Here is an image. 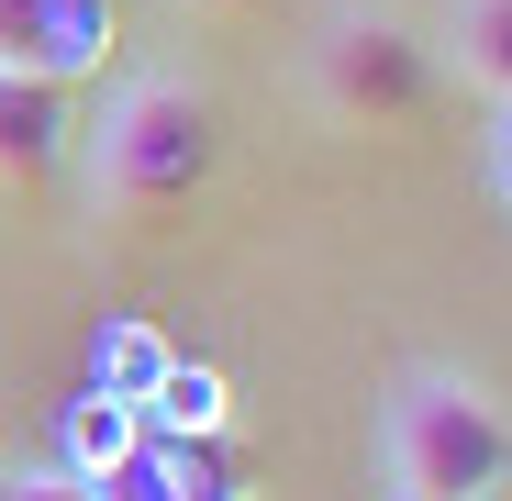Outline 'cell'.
Returning <instances> with one entry per match:
<instances>
[{"mask_svg": "<svg viewBox=\"0 0 512 501\" xmlns=\"http://www.w3.org/2000/svg\"><path fill=\"white\" fill-rule=\"evenodd\" d=\"M212 156H223V112L201 78L179 67H145L101 101V134L78 145V190H90L101 223H156L212 190Z\"/></svg>", "mask_w": 512, "mask_h": 501, "instance_id": "obj_1", "label": "cell"}, {"mask_svg": "<svg viewBox=\"0 0 512 501\" xmlns=\"http://www.w3.org/2000/svg\"><path fill=\"white\" fill-rule=\"evenodd\" d=\"M390 501H490L512 479V424L468 368H401L379 401Z\"/></svg>", "mask_w": 512, "mask_h": 501, "instance_id": "obj_2", "label": "cell"}, {"mask_svg": "<svg viewBox=\"0 0 512 501\" xmlns=\"http://www.w3.org/2000/svg\"><path fill=\"white\" fill-rule=\"evenodd\" d=\"M301 101L334 134H401L435 112V45L401 12H379V0H334L301 34Z\"/></svg>", "mask_w": 512, "mask_h": 501, "instance_id": "obj_3", "label": "cell"}, {"mask_svg": "<svg viewBox=\"0 0 512 501\" xmlns=\"http://www.w3.org/2000/svg\"><path fill=\"white\" fill-rule=\"evenodd\" d=\"M123 45V0H0V78L78 90Z\"/></svg>", "mask_w": 512, "mask_h": 501, "instance_id": "obj_4", "label": "cell"}, {"mask_svg": "<svg viewBox=\"0 0 512 501\" xmlns=\"http://www.w3.org/2000/svg\"><path fill=\"white\" fill-rule=\"evenodd\" d=\"M90 501H245V457H223V435H201V446L145 435Z\"/></svg>", "mask_w": 512, "mask_h": 501, "instance_id": "obj_5", "label": "cell"}, {"mask_svg": "<svg viewBox=\"0 0 512 501\" xmlns=\"http://www.w3.org/2000/svg\"><path fill=\"white\" fill-rule=\"evenodd\" d=\"M67 145H78L67 90H45V78H0V190L56 179V156H67Z\"/></svg>", "mask_w": 512, "mask_h": 501, "instance_id": "obj_6", "label": "cell"}, {"mask_svg": "<svg viewBox=\"0 0 512 501\" xmlns=\"http://www.w3.org/2000/svg\"><path fill=\"white\" fill-rule=\"evenodd\" d=\"M435 67H457L479 101H501V112H512V0H457Z\"/></svg>", "mask_w": 512, "mask_h": 501, "instance_id": "obj_7", "label": "cell"}, {"mask_svg": "<svg viewBox=\"0 0 512 501\" xmlns=\"http://www.w3.org/2000/svg\"><path fill=\"white\" fill-rule=\"evenodd\" d=\"M56 446H67V457H56L67 479H90V490H101V479L145 446V412L112 401V390H78V401H67V424H56Z\"/></svg>", "mask_w": 512, "mask_h": 501, "instance_id": "obj_8", "label": "cell"}, {"mask_svg": "<svg viewBox=\"0 0 512 501\" xmlns=\"http://www.w3.org/2000/svg\"><path fill=\"white\" fill-rule=\"evenodd\" d=\"M145 435H179V446L223 435V368H190V357H167V379L145 390Z\"/></svg>", "mask_w": 512, "mask_h": 501, "instance_id": "obj_9", "label": "cell"}, {"mask_svg": "<svg viewBox=\"0 0 512 501\" xmlns=\"http://www.w3.org/2000/svg\"><path fill=\"white\" fill-rule=\"evenodd\" d=\"M156 379H167V346H156L145 323H112L101 346H90V390H112V401H134V412H145V390H156Z\"/></svg>", "mask_w": 512, "mask_h": 501, "instance_id": "obj_10", "label": "cell"}, {"mask_svg": "<svg viewBox=\"0 0 512 501\" xmlns=\"http://www.w3.org/2000/svg\"><path fill=\"white\" fill-rule=\"evenodd\" d=\"M0 501H90V479H67V468H0Z\"/></svg>", "mask_w": 512, "mask_h": 501, "instance_id": "obj_11", "label": "cell"}, {"mask_svg": "<svg viewBox=\"0 0 512 501\" xmlns=\"http://www.w3.org/2000/svg\"><path fill=\"white\" fill-rule=\"evenodd\" d=\"M501 201H512V112H501Z\"/></svg>", "mask_w": 512, "mask_h": 501, "instance_id": "obj_12", "label": "cell"}, {"mask_svg": "<svg viewBox=\"0 0 512 501\" xmlns=\"http://www.w3.org/2000/svg\"><path fill=\"white\" fill-rule=\"evenodd\" d=\"M201 12H256V0H201Z\"/></svg>", "mask_w": 512, "mask_h": 501, "instance_id": "obj_13", "label": "cell"}]
</instances>
